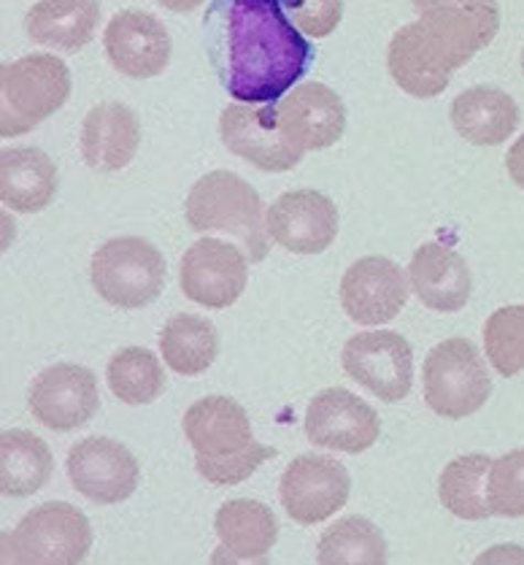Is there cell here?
Returning a JSON list of instances; mask_svg holds the SVG:
<instances>
[{
  "label": "cell",
  "mask_w": 524,
  "mask_h": 565,
  "mask_svg": "<svg viewBox=\"0 0 524 565\" xmlns=\"http://www.w3.org/2000/svg\"><path fill=\"white\" fill-rule=\"evenodd\" d=\"M203 28L208 63L238 104H276L314 60L281 0H214Z\"/></svg>",
  "instance_id": "1"
},
{
  "label": "cell",
  "mask_w": 524,
  "mask_h": 565,
  "mask_svg": "<svg viewBox=\"0 0 524 565\" xmlns=\"http://www.w3.org/2000/svg\"><path fill=\"white\" fill-rule=\"evenodd\" d=\"M184 436L195 449V468L216 487L246 482L263 462L276 458L274 447L252 438L246 408L225 395L195 401L184 414Z\"/></svg>",
  "instance_id": "2"
},
{
  "label": "cell",
  "mask_w": 524,
  "mask_h": 565,
  "mask_svg": "<svg viewBox=\"0 0 524 565\" xmlns=\"http://www.w3.org/2000/svg\"><path fill=\"white\" fill-rule=\"evenodd\" d=\"M265 214L260 192L233 171H211L197 179L184 203L192 231L231 233L246 246L252 263H263L270 249Z\"/></svg>",
  "instance_id": "3"
},
{
  "label": "cell",
  "mask_w": 524,
  "mask_h": 565,
  "mask_svg": "<svg viewBox=\"0 0 524 565\" xmlns=\"http://www.w3.org/2000/svg\"><path fill=\"white\" fill-rule=\"evenodd\" d=\"M71 71L54 54H28L0 68V136L33 130L71 98Z\"/></svg>",
  "instance_id": "4"
},
{
  "label": "cell",
  "mask_w": 524,
  "mask_h": 565,
  "mask_svg": "<svg viewBox=\"0 0 524 565\" xmlns=\"http://www.w3.org/2000/svg\"><path fill=\"white\" fill-rule=\"evenodd\" d=\"M165 257L147 238H108L93 255L89 281L106 303L117 309H143L165 290Z\"/></svg>",
  "instance_id": "5"
},
{
  "label": "cell",
  "mask_w": 524,
  "mask_h": 565,
  "mask_svg": "<svg viewBox=\"0 0 524 565\" xmlns=\"http://www.w3.org/2000/svg\"><path fill=\"white\" fill-rule=\"evenodd\" d=\"M427 406L446 419H462L484 408L492 379L479 347L468 339H446L432 347L421 371Z\"/></svg>",
  "instance_id": "6"
},
{
  "label": "cell",
  "mask_w": 524,
  "mask_h": 565,
  "mask_svg": "<svg viewBox=\"0 0 524 565\" xmlns=\"http://www.w3.org/2000/svg\"><path fill=\"white\" fill-rule=\"evenodd\" d=\"M93 550L87 514L63 501L44 503L3 536V563H82Z\"/></svg>",
  "instance_id": "7"
},
{
  "label": "cell",
  "mask_w": 524,
  "mask_h": 565,
  "mask_svg": "<svg viewBox=\"0 0 524 565\" xmlns=\"http://www.w3.org/2000/svg\"><path fill=\"white\" fill-rule=\"evenodd\" d=\"M341 363L349 379L384 404H397L414 387V347L393 330L352 335L343 347Z\"/></svg>",
  "instance_id": "8"
},
{
  "label": "cell",
  "mask_w": 524,
  "mask_h": 565,
  "mask_svg": "<svg viewBox=\"0 0 524 565\" xmlns=\"http://www.w3.org/2000/svg\"><path fill=\"white\" fill-rule=\"evenodd\" d=\"M281 507L298 525H317L346 507L352 477L339 460L324 455H300L281 473Z\"/></svg>",
  "instance_id": "9"
},
{
  "label": "cell",
  "mask_w": 524,
  "mask_h": 565,
  "mask_svg": "<svg viewBox=\"0 0 524 565\" xmlns=\"http://www.w3.org/2000/svg\"><path fill=\"white\" fill-rule=\"evenodd\" d=\"M28 406L44 428L71 433L87 425L100 408L98 379L84 365L57 363L33 379Z\"/></svg>",
  "instance_id": "10"
},
{
  "label": "cell",
  "mask_w": 524,
  "mask_h": 565,
  "mask_svg": "<svg viewBox=\"0 0 524 565\" xmlns=\"http://www.w3.org/2000/svg\"><path fill=\"white\" fill-rule=\"evenodd\" d=\"M65 468L74 490L100 507L128 501L141 479L136 455H130L125 444L104 436L84 438L76 444L68 452Z\"/></svg>",
  "instance_id": "11"
},
{
  "label": "cell",
  "mask_w": 524,
  "mask_h": 565,
  "mask_svg": "<svg viewBox=\"0 0 524 565\" xmlns=\"http://www.w3.org/2000/svg\"><path fill=\"white\" fill-rule=\"evenodd\" d=\"M249 281V260L238 246L220 238H197L184 252L179 285L192 303L206 309H227L244 296Z\"/></svg>",
  "instance_id": "12"
},
{
  "label": "cell",
  "mask_w": 524,
  "mask_h": 565,
  "mask_svg": "<svg viewBox=\"0 0 524 565\" xmlns=\"http://www.w3.org/2000/svg\"><path fill=\"white\" fill-rule=\"evenodd\" d=\"M220 138L236 158L265 173L292 171L303 160V152L281 136L276 104H231L220 117Z\"/></svg>",
  "instance_id": "13"
},
{
  "label": "cell",
  "mask_w": 524,
  "mask_h": 565,
  "mask_svg": "<svg viewBox=\"0 0 524 565\" xmlns=\"http://www.w3.org/2000/svg\"><path fill=\"white\" fill-rule=\"evenodd\" d=\"M378 414L349 390H322L306 412V438L333 452L363 455L378 441Z\"/></svg>",
  "instance_id": "14"
},
{
  "label": "cell",
  "mask_w": 524,
  "mask_h": 565,
  "mask_svg": "<svg viewBox=\"0 0 524 565\" xmlns=\"http://www.w3.org/2000/svg\"><path fill=\"white\" fill-rule=\"evenodd\" d=\"M270 242L295 255H319L339 236V209L317 190H292L276 198L265 214Z\"/></svg>",
  "instance_id": "15"
},
{
  "label": "cell",
  "mask_w": 524,
  "mask_h": 565,
  "mask_svg": "<svg viewBox=\"0 0 524 565\" xmlns=\"http://www.w3.org/2000/svg\"><path fill=\"white\" fill-rule=\"evenodd\" d=\"M408 285L411 281L389 257H360L341 279V306L357 324H387L408 303Z\"/></svg>",
  "instance_id": "16"
},
{
  "label": "cell",
  "mask_w": 524,
  "mask_h": 565,
  "mask_svg": "<svg viewBox=\"0 0 524 565\" xmlns=\"http://www.w3.org/2000/svg\"><path fill=\"white\" fill-rule=\"evenodd\" d=\"M419 22L451 52L455 63L468 65L475 52L490 46L500 30L498 0H411Z\"/></svg>",
  "instance_id": "17"
},
{
  "label": "cell",
  "mask_w": 524,
  "mask_h": 565,
  "mask_svg": "<svg viewBox=\"0 0 524 565\" xmlns=\"http://www.w3.org/2000/svg\"><path fill=\"white\" fill-rule=\"evenodd\" d=\"M106 57L130 79H154L171 63V33L158 17L147 11H119L104 33Z\"/></svg>",
  "instance_id": "18"
},
{
  "label": "cell",
  "mask_w": 524,
  "mask_h": 565,
  "mask_svg": "<svg viewBox=\"0 0 524 565\" xmlns=\"http://www.w3.org/2000/svg\"><path fill=\"white\" fill-rule=\"evenodd\" d=\"M281 136L300 152H319L341 141L346 130V108L339 93L322 82L295 87L281 104H276Z\"/></svg>",
  "instance_id": "19"
},
{
  "label": "cell",
  "mask_w": 524,
  "mask_h": 565,
  "mask_svg": "<svg viewBox=\"0 0 524 565\" xmlns=\"http://www.w3.org/2000/svg\"><path fill=\"white\" fill-rule=\"evenodd\" d=\"M387 68L397 87L414 98H436L457 71L446 46L421 22L403 25L389 41Z\"/></svg>",
  "instance_id": "20"
},
{
  "label": "cell",
  "mask_w": 524,
  "mask_h": 565,
  "mask_svg": "<svg viewBox=\"0 0 524 565\" xmlns=\"http://www.w3.org/2000/svg\"><path fill=\"white\" fill-rule=\"evenodd\" d=\"M141 147L138 114L125 104H98L82 122V158L93 171L117 173L128 168Z\"/></svg>",
  "instance_id": "21"
},
{
  "label": "cell",
  "mask_w": 524,
  "mask_h": 565,
  "mask_svg": "<svg viewBox=\"0 0 524 565\" xmlns=\"http://www.w3.org/2000/svg\"><path fill=\"white\" fill-rule=\"evenodd\" d=\"M408 281L417 292L419 303L427 309L451 315L466 309L473 292V276L462 255L443 244H421L408 266Z\"/></svg>",
  "instance_id": "22"
},
{
  "label": "cell",
  "mask_w": 524,
  "mask_h": 565,
  "mask_svg": "<svg viewBox=\"0 0 524 565\" xmlns=\"http://www.w3.org/2000/svg\"><path fill=\"white\" fill-rule=\"evenodd\" d=\"M214 531L220 536V552H214V563H238L268 561L276 539H279V525L276 516L260 501L249 498H236L220 507L214 516Z\"/></svg>",
  "instance_id": "23"
},
{
  "label": "cell",
  "mask_w": 524,
  "mask_h": 565,
  "mask_svg": "<svg viewBox=\"0 0 524 565\" xmlns=\"http://www.w3.org/2000/svg\"><path fill=\"white\" fill-rule=\"evenodd\" d=\"M57 195V166L35 147L0 152V201L17 214H39Z\"/></svg>",
  "instance_id": "24"
},
{
  "label": "cell",
  "mask_w": 524,
  "mask_h": 565,
  "mask_svg": "<svg viewBox=\"0 0 524 565\" xmlns=\"http://www.w3.org/2000/svg\"><path fill=\"white\" fill-rule=\"evenodd\" d=\"M451 125L475 147H500L520 128V106L498 87H471L451 104Z\"/></svg>",
  "instance_id": "25"
},
{
  "label": "cell",
  "mask_w": 524,
  "mask_h": 565,
  "mask_svg": "<svg viewBox=\"0 0 524 565\" xmlns=\"http://www.w3.org/2000/svg\"><path fill=\"white\" fill-rule=\"evenodd\" d=\"M100 22L98 0H41L28 11V35L41 46L82 52Z\"/></svg>",
  "instance_id": "26"
},
{
  "label": "cell",
  "mask_w": 524,
  "mask_h": 565,
  "mask_svg": "<svg viewBox=\"0 0 524 565\" xmlns=\"http://www.w3.org/2000/svg\"><path fill=\"white\" fill-rule=\"evenodd\" d=\"M54 458L30 430L0 433V492L6 498L35 495L52 477Z\"/></svg>",
  "instance_id": "27"
},
{
  "label": "cell",
  "mask_w": 524,
  "mask_h": 565,
  "mask_svg": "<svg viewBox=\"0 0 524 565\" xmlns=\"http://www.w3.org/2000/svg\"><path fill=\"white\" fill-rule=\"evenodd\" d=\"M162 360L182 376H201L214 365L220 354V333L214 322L195 315H177L160 333Z\"/></svg>",
  "instance_id": "28"
},
{
  "label": "cell",
  "mask_w": 524,
  "mask_h": 565,
  "mask_svg": "<svg viewBox=\"0 0 524 565\" xmlns=\"http://www.w3.org/2000/svg\"><path fill=\"white\" fill-rule=\"evenodd\" d=\"M490 468V455H462V458L451 460L438 479V498L443 507L460 520H490L492 507L490 495H486Z\"/></svg>",
  "instance_id": "29"
},
{
  "label": "cell",
  "mask_w": 524,
  "mask_h": 565,
  "mask_svg": "<svg viewBox=\"0 0 524 565\" xmlns=\"http://www.w3.org/2000/svg\"><path fill=\"white\" fill-rule=\"evenodd\" d=\"M317 561L324 565H382L387 563V541L367 516L349 514L322 533Z\"/></svg>",
  "instance_id": "30"
},
{
  "label": "cell",
  "mask_w": 524,
  "mask_h": 565,
  "mask_svg": "<svg viewBox=\"0 0 524 565\" xmlns=\"http://www.w3.org/2000/svg\"><path fill=\"white\" fill-rule=\"evenodd\" d=\"M108 390L128 406L154 404L165 393V369L143 347H125L108 360Z\"/></svg>",
  "instance_id": "31"
},
{
  "label": "cell",
  "mask_w": 524,
  "mask_h": 565,
  "mask_svg": "<svg viewBox=\"0 0 524 565\" xmlns=\"http://www.w3.org/2000/svg\"><path fill=\"white\" fill-rule=\"evenodd\" d=\"M484 350L500 376L511 379L524 371V303L503 306L486 320Z\"/></svg>",
  "instance_id": "32"
},
{
  "label": "cell",
  "mask_w": 524,
  "mask_h": 565,
  "mask_svg": "<svg viewBox=\"0 0 524 565\" xmlns=\"http://www.w3.org/2000/svg\"><path fill=\"white\" fill-rule=\"evenodd\" d=\"M486 495H490L492 516H505V520L524 516V449H514L492 460Z\"/></svg>",
  "instance_id": "33"
},
{
  "label": "cell",
  "mask_w": 524,
  "mask_h": 565,
  "mask_svg": "<svg viewBox=\"0 0 524 565\" xmlns=\"http://www.w3.org/2000/svg\"><path fill=\"white\" fill-rule=\"evenodd\" d=\"M281 3L295 28L311 39H324L333 33L343 17L341 0H281Z\"/></svg>",
  "instance_id": "34"
},
{
  "label": "cell",
  "mask_w": 524,
  "mask_h": 565,
  "mask_svg": "<svg viewBox=\"0 0 524 565\" xmlns=\"http://www.w3.org/2000/svg\"><path fill=\"white\" fill-rule=\"evenodd\" d=\"M505 168H509L511 179H514L516 188L524 190V134L516 138L514 147L509 149V158H505Z\"/></svg>",
  "instance_id": "35"
},
{
  "label": "cell",
  "mask_w": 524,
  "mask_h": 565,
  "mask_svg": "<svg viewBox=\"0 0 524 565\" xmlns=\"http://www.w3.org/2000/svg\"><path fill=\"white\" fill-rule=\"evenodd\" d=\"M158 3L165 6L168 11H173V14H190L197 6H203V0H158Z\"/></svg>",
  "instance_id": "36"
},
{
  "label": "cell",
  "mask_w": 524,
  "mask_h": 565,
  "mask_svg": "<svg viewBox=\"0 0 524 565\" xmlns=\"http://www.w3.org/2000/svg\"><path fill=\"white\" fill-rule=\"evenodd\" d=\"M522 74H524V50H522Z\"/></svg>",
  "instance_id": "37"
}]
</instances>
